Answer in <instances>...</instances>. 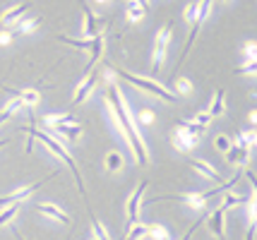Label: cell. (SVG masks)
Masks as SVG:
<instances>
[{
    "label": "cell",
    "mask_w": 257,
    "mask_h": 240,
    "mask_svg": "<svg viewBox=\"0 0 257 240\" xmlns=\"http://www.w3.org/2000/svg\"><path fill=\"white\" fill-rule=\"evenodd\" d=\"M140 238H147V226L145 223H130L127 240H140Z\"/></svg>",
    "instance_id": "cell-29"
},
{
    "label": "cell",
    "mask_w": 257,
    "mask_h": 240,
    "mask_svg": "<svg viewBox=\"0 0 257 240\" xmlns=\"http://www.w3.org/2000/svg\"><path fill=\"white\" fill-rule=\"evenodd\" d=\"M226 89H219V92L214 94V99H212V106H209V115L212 118H219V115H224L226 113Z\"/></svg>",
    "instance_id": "cell-17"
},
{
    "label": "cell",
    "mask_w": 257,
    "mask_h": 240,
    "mask_svg": "<svg viewBox=\"0 0 257 240\" xmlns=\"http://www.w3.org/2000/svg\"><path fill=\"white\" fill-rule=\"evenodd\" d=\"M171 144L178 149V151H190L195 144H197V137H192L190 132H185L183 127L176 125V130H173V135H171Z\"/></svg>",
    "instance_id": "cell-9"
},
{
    "label": "cell",
    "mask_w": 257,
    "mask_h": 240,
    "mask_svg": "<svg viewBox=\"0 0 257 240\" xmlns=\"http://www.w3.org/2000/svg\"><path fill=\"white\" fill-rule=\"evenodd\" d=\"M149 187V180H145V183H140L137 187H135V192L130 194V199H127V221L130 223H137V216H140V206H142V194H145V190Z\"/></svg>",
    "instance_id": "cell-6"
},
{
    "label": "cell",
    "mask_w": 257,
    "mask_h": 240,
    "mask_svg": "<svg viewBox=\"0 0 257 240\" xmlns=\"http://www.w3.org/2000/svg\"><path fill=\"white\" fill-rule=\"evenodd\" d=\"M39 24H41V17H34V20H24V17H22V20L15 24V27H17L22 34H32V32H36V29H39Z\"/></svg>",
    "instance_id": "cell-25"
},
{
    "label": "cell",
    "mask_w": 257,
    "mask_h": 240,
    "mask_svg": "<svg viewBox=\"0 0 257 240\" xmlns=\"http://www.w3.org/2000/svg\"><path fill=\"white\" fill-rule=\"evenodd\" d=\"M56 127V132L60 137H67V139H77L82 135V125L77 123H60V125H53Z\"/></svg>",
    "instance_id": "cell-18"
},
{
    "label": "cell",
    "mask_w": 257,
    "mask_h": 240,
    "mask_svg": "<svg viewBox=\"0 0 257 240\" xmlns=\"http://www.w3.org/2000/svg\"><path fill=\"white\" fill-rule=\"evenodd\" d=\"M82 10H84V24H82V34H84V39H94V36L103 34V24L106 22H103L101 17H96L87 5H84Z\"/></svg>",
    "instance_id": "cell-5"
},
{
    "label": "cell",
    "mask_w": 257,
    "mask_h": 240,
    "mask_svg": "<svg viewBox=\"0 0 257 240\" xmlns=\"http://www.w3.org/2000/svg\"><path fill=\"white\" fill-rule=\"evenodd\" d=\"M147 235L154 240H171V233L168 228H164L161 223H152V226H147Z\"/></svg>",
    "instance_id": "cell-23"
},
{
    "label": "cell",
    "mask_w": 257,
    "mask_h": 240,
    "mask_svg": "<svg viewBox=\"0 0 257 240\" xmlns=\"http://www.w3.org/2000/svg\"><path fill=\"white\" fill-rule=\"evenodd\" d=\"M91 226H94V238H96V240H111V235H108V230L103 228V226H101V223L96 221V218H94V223H91Z\"/></svg>",
    "instance_id": "cell-34"
},
{
    "label": "cell",
    "mask_w": 257,
    "mask_h": 240,
    "mask_svg": "<svg viewBox=\"0 0 257 240\" xmlns=\"http://www.w3.org/2000/svg\"><path fill=\"white\" fill-rule=\"evenodd\" d=\"M255 238V221H250V228H247V235H245V240H252Z\"/></svg>",
    "instance_id": "cell-41"
},
{
    "label": "cell",
    "mask_w": 257,
    "mask_h": 240,
    "mask_svg": "<svg viewBox=\"0 0 257 240\" xmlns=\"http://www.w3.org/2000/svg\"><path fill=\"white\" fill-rule=\"evenodd\" d=\"M94 87H96V75H94V72H89L84 80L79 82V87H77V92H75V99H72V103H75V106H77V103H82L91 92H94Z\"/></svg>",
    "instance_id": "cell-12"
},
{
    "label": "cell",
    "mask_w": 257,
    "mask_h": 240,
    "mask_svg": "<svg viewBox=\"0 0 257 240\" xmlns=\"http://www.w3.org/2000/svg\"><path fill=\"white\" fill-rule=\"evenodd\" d=\"M96 3H101V5H106V3H108V0H96Z\"/></svg>",
    "instance_id": "cell-44"
},
{
    "label": "cell",
    "mask_w": 257,
    "mask_h": 240,
    "mask_svg": "<svg viewBox=\"0 0 257 240\" xmlns=\"http://www.w3.org/2000/svg\"><path fill=\"white\" fill-rule=\"evenodd\" d=\"M108 106H111V113H113V118H115V125L120 127V132L125 135L127 144L133 149L135 161H137L140 166H147V163H149V151H147V147H145V139L140 135L133 115H130V108H127V103L123 101L120 89H118L115 84H108Z\"/></svg>",
    "instance_id": "cell-1"
},
{
    "label": "cell",
    "mask_w": 257,
    "mask_h": 240,
    "mask_svg": "<svg viewBox=\"0 0 257 240\" xmlns=\"http://www.w3.org/2000/svg\"><path fill=\"white\" fill-rule=\"evenodd\" d=\"M231 144H233V142L226 137V135H219V137L214 139V147H216V151H221V154H226V151L231 149Z\"/></svg>",
    "instance_id": "cell-30"
},
{
    "label": "cell",
    "mask_w": 257,
    "mask_h": 240,
    "mask_svg": "<svg viewBox=\"0 0 257 240\" xmlns=\"http://www.w3.org/2000/svg\"><path fill=\"white\" fill-rule=\"evenodd\" d=\"M255 137H257V135H255V127H250V130H247V132H243V135H240L238 139H240V142H243L247 149H252V147H255Z\"/></svg>",
    "instance_id": "cell-33"
},
{
    "label": "cell",
    "mask_w": 257,
    "mask_h": 240,
    "mask_svg": "<svg viewBox=\"0 0 257 240\" xmlns=\"http://www.w3.org/2000/svg\"><path fill=\"white\" fill-rule=\"evenodd\" d=\"M0 113H3V111H0Z\"/></svg>",
    "instance_id": "cell-47"
},
{
    "label": "cell",
    "mask_w": 257,
    "mask_h": 240,
    "mask_svg": "<svg viewBox=\"0 0 257 240\" xmlns=\"http://www.w3.org/2000/svg\"><path fill=\"white\" fill-rule=\"evenodd\" d=\"M17 211H20V204H8L3 211H0V226H5V223H10L12 218L17 216Z\"/></svg>",
    "instance_id": "cell-28"
},
{
    "label": "cell",
    "mask_w": 257,
    "mask_h": 240,
    "mask_svg": "<svg viewBox=\"0 0 257 240\" xmlns=\"http://www.w3.org/2000/svg\"><path fill=\"white\" fill-rule=\"evenodd\" d=\"M63 44H67V46H75L79 48V51H89L91 46V39H70V36H58Z\"/></svg>",
    "instance_id": "cell-26"
},
{
    "label": "cell",
    "mask_w": 257,
    "mask_h": 240,
    "mask_svg": "<svg viewBox=\"0 0 257 240\" xmlns=\"http://www.w3.org/2000/svg\"><path fill=\"white\" fill-rule=\"evenodd\" d=\"M3 144H5V139H0V147H3Z\"/></svg>",
    "instance_id": "cell-45"
},
{
    "label": "cell",
    "mask_w": 257,
    "mask_h": 240,
    "mask_svg": "<svg viewBox=\"0 0 257 240\" xmlns=\"http://www.w3.org/2000/svg\"><path fill=\"white\" fill-rule=\"evenodd\" d=\"M178 127H183V130H185V132H190L192 137H200L202 132H204V130H207V127L197 125V123H195V120H180V123H178Z\"/></svg>",
    "instance_id": "cell-27"
},
{
    "label": "cell",
    "mask_w": 257,
    "mask_h": 240,
    "mask_svg": "<svg viewBox=\"0 0 257 240\" xmlns=\"http://www.w3.org/2000/svg\"><path fill=\"white\" fill-rule=\"evenodd\" d=\"M44 183H46V178H44V180H39V183H34V185H27V187H20L17 192L8 194V197H3V199H0V204H3V206H8V204H20L22 199H27V197H32V194L36 192V190H39V187H41V185H44Z\"/></svg>",
    "instance_id": "cell-10"
},
{
    "label": "cell",
    "mask_w": 257,
    "mask_h": 240,
    "mask_svg": "<svg viewBox=\"0 0 257 240\" xmlns=\"http://www.w3.org/2000/svg\"><path fill=\"white\" fill-rule=\"evenodd\" d=\"M10 44H12V34L8 29H3L0 32V46H10Z\"/></svg>",
    "instance_id": "cell-39"
},
{
    "label": "cell",
    "mask_w": 257,
    "mask_h": 240,
    "mask_svg": "<svg viewBox=\"0 0 257 240\" xmlns=\"http://www.w3.org/2000/svg\"><path fill=\"white\" fill-rule=\"evenodd\" d=\"M245 202H247V197H243V194L226 192V194H224V202H221V209H224V211H228V209H233V206L245 204Z\"/></svg>",
    "instance_id": "cell-21"
},
{
    "label": "cell",
    "mask_w": 257,
    "mask_h": 240,
    "mask_svg": "<svg viewBox=\"0 0 257 240\" xmlns=\"http://www.w3.org/2000/svg\"><path fill=\"white\" fill-rule=\"evenodd\" d=\"M224 221H226V211L221 209V206H216L212 214L207 216V226H209V230L221 240H226V223Z\"/></svg>",
    "instance_id": "cell-7"
},
{
    "label": "cell",
    "mask_w": 257,
    "mask_h": 240,
    "mask_svg": "<svg viewBox=\"0 0 257 240\" xmlns=\"http://www.w3.org/2000/svg\"><path fill=\"white\" fill-rule=\"evenodd\" d=\"M5 118H10V115H5V113H0V125H3V120H5Z\"/></svg>",
    "instance_id": "cell-43"
},
{
    "label": "cell",
    "mask_w": 257,
    "mask_h": 240,
    "mask_svg": "<svg viewBox=\"0 0 257 240\" xmlns=\"http://www.w3.org/2000/svg\"><path fill=\"white\" fill-rule=\"evenodd\" d=\"M176 89H178V94H190L192 92V84H190V80H178L176 82Z\"/></svg>",
    "instance_id": "cell-36"
},
{
    "label": "cell",
    "mask_w": 257,
    "mask_h": 240,
    "mask_svg": "<svg viewBox=\"0 0 257 240\" xmlns=\"http://www.w3.org/2000/svg\"><path fill=\"white\" fill-rule=\"evenodd\" d=\"M135 3H137V5H142L145 10H147V5H149V0H135Z\"/></svg>",
    "instance_id": "cell-42"
},
{
    "label": "cell",
    "mask_w": 257,
    "mask_h": 240,
    "mask_svg": "<svg viewBox=\"0 0 257 240\" xmlns=\"http://www.w3.org/2000/svg\"><path fill=\"white\" fill-rule=\"evenodd\" d=\"M22 106H24V103H22V99H17V96H15L12 101H8V103H5V108H3V113H5V115H12V113H17V111H20Z\"/></svg>",
    "instance_id": "cell-31"
},
{
    "label": "cell",
    "mask_w": 257,
    "mask_h": 240,
    "mask_svg": "<svg viewBox=\"0 0 257 240\" xmlns=\"http://www.w3.org/2000/svg\"><path fill=\"white\" fill-rule=\"evenodd\" d=\"M255 68H257V63H247L245 68H238V72H247V75H252V72H255Z\"/></svg>",
    "instance_id": "cell-40"
},
{
    "label": "cell",
    "mask_w": 257,
    "mask_h": 240,
    "mask_svg": "<svg viewBox=\"0 0 257 240\" xmlns=\"http://www.w3.org/2000/svg\"><path fill=\"white\" fill-rule=\"evenodd\" d=\"M195 17H197V3H190V5L185 8V20L192 24L195 22Z\"/></svg>",
    "instance_id": "cell-37"
},
{
    "label": "cell",
    "mask_w": 257,
    "mask_h": 240,
    "mask_svg": "<svg viewBox=\"0 0 257 240\" xmlns=\"http://www.w3.org/2000/svg\"><path fill=\"white\" fill-rule=\"evenodd\" d=\"M190 166L195 171L200 173L202 178H207V180H219V171L214 168L212 163H207V161H200V159H190Z\"/></svg>",
    "instance_id": "cell-14"
},
{
    "label": "cell",
    "mask_w": 257,
    "mask_h": 240,
    "mask_svg": "<svg viewBox=\"0 0 257 240\" xmlns=\"http://www.w3.org/2000/svg\"><path fill=\"white\" fill-rule=\"evenodd\" d=\"M118 75L123 77L125 82H130V84H135L137 89H142V92L152 94V96H157V99H164V101L168 103H176L178 101V96L173 92H168L164 84H159L157 80H147V77H140V75H133V72H127V70H118Z\"/></svg>",
    "instance_id": "cell-3"
},
{
    "label": "cell",
    "mask_w": 257,
    "mask_h": 240,
    "mask_svg": "<svg viewBox=\"0 0 257 240\" xmlns=\"http://www.w3.org/2000/svg\"><path fill=\"white\" fill-rule=\"evenodd\" d=\"M36 209H39L41 214H46V216H51V218H56V221H60V223H70V216H67V214L58 204H51V202H48V204H39Z\"/></svg>",
    "instance_id": "cell-15"
},
{
    "label": "cell",
    "mask_w": 257,
    "mask_h": 240,
    "mask_svg": "<svg viewBox=\"0 0 257 240\" xmlns=\"http://www.w3.org/2000/svg\"><path fill=\"white\" fill-rule=\"evenodd\" d=\"M243 53H245L247 63H255V44H252V41H247V44H245V48H243Z\"/></svg>",
    "instance_id": "cell-38"
},
{
    "label": "cell",
    "mask_w": 257,
    "mask_h": 240,
    "mask_svg": "<svg viewBox=\"0 0 257 240\" xmlns=\"http://www.w3.org/2000/svg\"><path fill=\"white\" fill-rule=\"evenodd\" d=\"M171 34H173V27L166 24L164 29H159L157 39H154V60H152L154 72H159L161 65H164V60H166V48H168V44H171Z\"/></svg>",
    "instance_id": "cell-4"
},
{
    "label": "cell",
    "mask_w": 257,
    "mask_h": 240,
    "mask_svg": "<svg viewBox=\"0 0 257 240\" xmlns=\"http://www.w3.org/2000/svg\"><path fill=\"white\" fill-rule=\"evenodd\" d=\"M166 199H178V202H183V204L192 206V209H204V204H207V197H204V192H188V194H168Z\"/></svg>",
    "instance_id": "cell-11"
},
{
    "label": "cell",
    "mask_w": 257,
    "mask_h": 240,
    "mask_svg": "<svg viewBox=\"0 0 257 240\" xmlns=\"http://www.w3.org/2000/svg\"><path fill=\"white\" fill-rule=\"evenodd\" d=\"M89 53H91V58H89V70H91L96 63H99L101 53H103V34H99V36H94V39H91Z\"/></svg>",
    "instance_id": "cell-20"
},
{
    "label": "cell",
    "mask_w": 257,
    "mask_h": 240,
    "mask_svg": "<svg viewBox=\"0 0 257 240\" xmlns=\"http://www.w3.org/2000/svg\"><path fill=\"white\" fill-rule=\"evenodd\" d=\"M22 132L24 135H29V137H34V139H39L41 144H44L48 151H53L58 159H63L67 163V168L72 171V175H75V180H77V187H79V192L82 194H87V190H84V180H82V175H79V171H77V166H75V159H72V154L67 151L58 139H53L51 135H46V132H41V130H36V127H22Z\"/></svg>",
    "instance_id": "cell-2"
},
{
    "label": "cell",
    "mask_w": 257,
    "mask_h": 240,
    "mask_svg": "<svg viewBox=\"0 0 257 240\" xmlns=\"http://www.w3.org/2000/svg\"><path fill=\"white\" fill-rule=\"evenodd\" d=\"M221 3H228V0H221Z\"/></svg>",
    "instance_id": "cell-46"
},
{
    "label": "cell",
    "mask_w": 257,
    "mask_h": 240,
    "mask_svg": "<svg viewBox=\"0 0 257 240\" xmlns=\"http://www.w3.org/2000/svg\"><path fill=\"white\" fill-rule=\"evenodd\" d=\"M226 159H228V163H233V166H245L247 159H250V149L240 139H235L233 144H231V149L226 151Z\"/></svg>",
    "instance_id": "cell-8"
},
{
    "label": "cell",
    "mask_w": 257,
    "mask_h": 240,
    "mask_svg": "<svg viewBox=\"0 0 257 240\" xmlns=\"http://www.w3.org/2000/svg\"><path fill=\"white\" fill-rule=\"evenodd\" d=\"M125 166V159L120 151H108L106 154V171L108 173H118Z\"/></svg>",
    "instance_id": "cell-19"
},
{
    "label": "cell",
    "mask_w": 257,
    "mask_h": 240,
    "mask_svg": "<svg viewBox=\"0 0 257 240\" xmlns=\"http://www.w3.org/2000/svg\"><path fill=\"white\" fill-rule=\"evenodd\" d=\"M46 125H60V123H75L72 113H46Z\"/></svg>",
    "instance_id": "cell-24"
},
{
    "label": "cell",
    "mask_w": 257,
    "mask_h": 240,
    "mask_svg": "<svg viewBox=\"0 0 257 240\" xmlns=\"http://www.w3.org/2000/svg\"><path fill=\"white\" fill-rule=\"evenodd\" d=\"M8 92H10V96L22 99L24 106H39V101H41V94L34 92V89H22V92H17V89H10V87H8Z\"/></svg>",
    "instance_id": "cell-16"
},
{
    "label": "cell",
    "mask_w": 257,
    "mask_h": 240,
    "mask_svg": "<svg viewBox=\"0 0 257 240\" xmlns=\"http://www.w3.org/2000/svg\"><path fill=\"white\" fill-rule=\"evenodd\" d=\"M152 123H154V113H152V111H140V113H137L135 125H152Z\"/></svg>",
    "instance_id": "cell-32"
},
{
    "label": "cell",
    "mask_w": 257,
    "mask_h": 240,
    "mask_svg": "<svg viewBox=\"0 0 257 240\" xmlns=\"http://www.w3.org/2000/svg\"><path fill=\"white\" fill-rule=\"evenodd\" d=\"M27 10H29V5H27V3H22V5H15V8H10V10L3 12V17H0V20H3V24H5V27H15V24H17L24 15H27Z\"/></svg>",
    "instance_id": "cell-13"
},
{
    "label": "cell",
    "mask_w": 257,
    "mask_h": 240,
    "mask_svg": "<svg viewBox=\"0 0 257 240\" xmlns=\"http://www.w3.org/2000/svg\"><path fill=\"white\" fill-rule=\"evenodd\" d=\"M195 123L202 127H209V123H212V115H209V111H202V113L195 115Z\"/></svg>",
    "instance_id": "cell-35"
},
{
    "label": "cell",
    "mask_w": 257,
    "mask_h": 240,
    "mask_svg": "<svg viewBox=\"0 0 257 240\" xmlns=\"http://www.w3.org/2000/svg\"><path fill=\"white\" fill-rule=\"evenodd\" d=\"M125 15H127V20H130V22H140V20H145L147 10L142 8V5H137V3L133 0V3L125 8Z\"/></svg>",
    "instance_id": "cell-22"
}]
</instances>
